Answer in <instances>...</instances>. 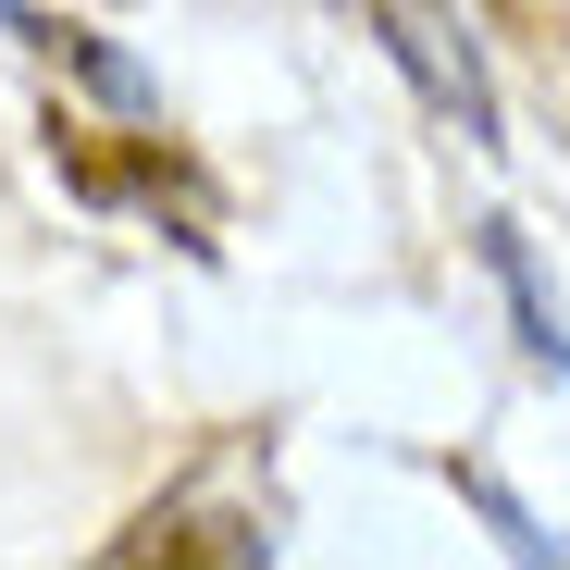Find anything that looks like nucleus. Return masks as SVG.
<instances>
[{
  "label": "nucleus",
  "mask_w": 570,
  "mask_h": 570,
  "mask_svg": "<svg viewBox=\"0 0 570 570\" xmlns=\"http://www.w3.org/2000/svg\"><path fill=\"white\" fill-rule=\"evenodd\" d=\"M385 26H397V50L422 62V87L471 125V137H497V100H484V75H471V50H446V26L422 13V0H385Z\"/></svg>",
  "instance_id": "f257e3e1"
}]
</instances>
